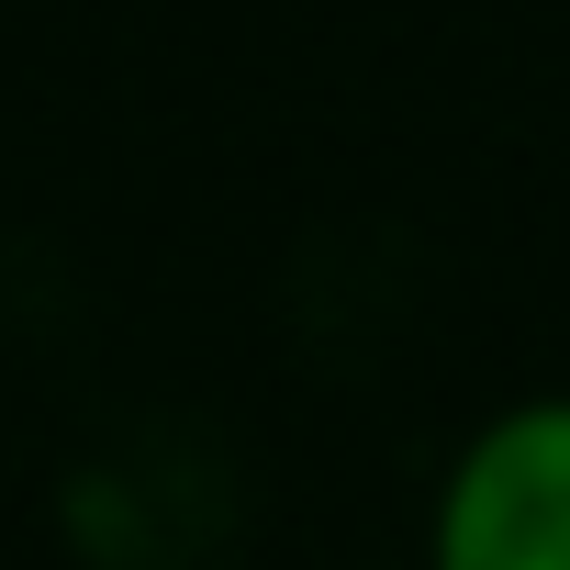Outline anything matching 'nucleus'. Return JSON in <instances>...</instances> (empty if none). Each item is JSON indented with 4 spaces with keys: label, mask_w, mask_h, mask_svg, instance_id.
I'll return each instance as SVG.
<instances>
[{
    "label": "nucleus",
    "mask_w": 570,
    "mask_h": 570,
    "mask_svg": "<svg viewBox=\"0 0 570 570\" xmlns=\"http://www.w3.org/2000/svg\"><path fill=\"white\" fill-rule=\"evenodd\" d=\"M425 570H570V392H525L459 436Z\"/></svg>",
    "instance_id": "obj_1"
}]
</instances>
